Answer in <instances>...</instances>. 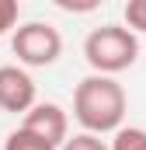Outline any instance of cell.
Instances as JSON below:
<instances>
[{"label": "cell", "mask_w": 146, "mask_h": 150, "mask_svg": "<svg viewBox=\"0 0 146 150\" xmlns=\"http://www.w3.org/2000/svg\"><path fill=\"white\" fill-rule=\"evenodd\" d=\"M4 150H56V147L45 143V140H38L35 133H28V129H14L4 140Z\"/></svg>", "instance_id": "obj_7"}, {"label": "cell", "mask_w": 146, "mask_h": 150, "mask_svg": "<svg viewBox=\"0 0 146 150\" xmlns=\"http://www.w3.org/2000/svg\"><path fill=\"white\" fill-rule=\"evenodd\" d=\"M125 87L105 74L84 77L73 91V119L84 126V133L105 136V133H118L122 119H125Z\"/></svg>", "instance_id": "obj_1"}, {"label": "cell", "mask_w": 146, "mask_h": 150, "mask_svg": "<svg viewBox=\"0 0 146 150\" xmlns=\"http://www.w3.org/2000/svg\"><path fill=\"white\" fill-rule=\"evenodd\" d=\"M111 150H146V129L139 126H122L111 140Z\"/></svg>", "instance_id": "obj_6"}, {"label": "cell", "mask_w": 146, "mask_h": 150, "mask_svg": "<svg viewBox=\"0 0 146 150\" xmlns=\"http://www.w3.org/2000/svg\"><path fill=\"white\" fill-rule=\"evenodd\" d=\"M21 129L35 133L38 140L52 143L56 150H59L63 143H66V140H70V119H66V112H63V108H59L56 101H38L35 108L25 115Z\"/></svg>", "instance_id": "obj_5"}, {"label": "cell", "mask_w": 146, "mask_h": 150, "mask_svg": "<svg viewBox=\"0 0 146 150\" xmlns=\"http://www.w3.org/2000/svg\"><path fill=\"white\" fill-rule=\"evenodd\" d=\"M59 150H111L101 136H94V133H77L73 140H66Z\"/></svg>", "instance_id": "obj_8"}, {"label": "cell", "mask_w": 146, "mask_h": 150, "mask_svg": "<svg viewBox=\"0 0 146 150\" xmlns=\"http://www.w3.org/2000/svg\"><path fill=\"white\" fill-rule=\"evenodd\" d=\"M11 49L21 67H52L63 52V35L45 21H28V25L14 28Z\"/></svg>", "instance_id": "obj_3"}, {"label": "cell", "mask_w": 146, "mask_h": 150, "mask_svg": "<svg viewBox=\"0 0 146 150\" xmlns=\"http://www.w3.org/2000/svg\"><path fill=\"white\" fill-rule=\"evenodd\" d=\"M84 59L94 74L115 77L139 59V38L125 25H101L84 38Z\"/></svg>", "instance_id": "obj_2"}, {"label": "cell", "mask_w": 146, "mask_h": 150, "mask_svg": "<svg viewBox=\"0 0 146 150\" xmlns=\"http://www.w3.org/2000/svg\"><path fill=\"white\" fill-rule=\"evenodd\" d=\"M125 25H129V32H146V0L125 4Z\"/></svg>", "instance_id": "obj_9"}, {"label": "cell", "mask_w": 146, "mask_h": 150, "mask_svg": "<svg viewBox=\"0 0 146 150\" xmlns=\"http://www.w3.org/2000/svg\"><path fill=\"white\" fill-rule=\"evenodd\" d=\"M56 4H59L63 11H94V7H98L94 0H87V4H77V0H56Z\"/></svg>", "instance_id": "obj_11"}, {"label": "cell", "mask_w": 146, "mask_h": 150, "mask_svg": "<svg viewBox=\"0 0 146 150\" xmlns=\"http://www.w3.org/2000/svg\"><path fill=\"white\" fill-rule=\"evenodd\" d=\"M35 80L32 74L25 70V67H18V63H7V67H0V108L11 115H28L35 108Z\"/></svg>", "instance_id": "obj_4"}, {"label": "cell", "mask_w": 146, "mask_h": 150, "mask_svg": "<svg viewBox=\"0 0 146 150\" xmlns=\"http://www.w3.org/2000/svg\"><path fill=\"white\" fill-rule=\"evenodd\" d=\"M18 18H21L18 0H0V35H7V32L18 25Z\"/></svg>", "instance_id": "obj_10"}]
</instances>
